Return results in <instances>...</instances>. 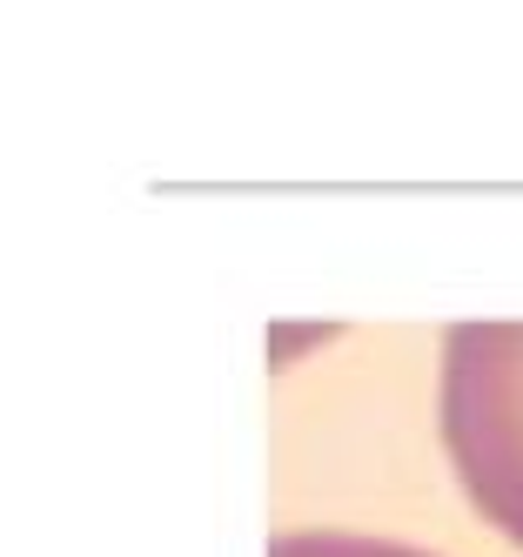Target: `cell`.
<instances>
[{"instance_id":"cell-1","label":"cell","mask_w":523,"mask_h":557,"mask_svg":"<svg viewBox=\"0 0 523 557\" xmlns=\"http://www.w3.org/2000/svg\"><path fill=\"white\" fill-rule=\"evenodd\" d=\"M436 417L470 504L523 544V323H457L443 336Z\"/></svg>"},{"instance_id":"cell-2","label":"cell","mask_w":523,"mask_h":557,"mask_svg":"<svg viewBox=\"0 0 523 557\" xmlns=\"http://www.w3.org/2000/svg\"><path fill=\"white\" fill-rule=\"evenodd\" d=\"M269 557H436V550L370 537V531H282L269 544Z\"/></svg>"}]
</instances>
